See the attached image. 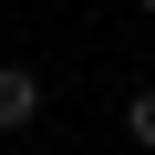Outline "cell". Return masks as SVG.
<instances>
[{"mask_svg":"<svg viewBox=\"0 0 155 155\" xmlns=\"http://www.w3.org/2000/svg\"><path fill=\"white\" fill-rule=\"evenodd\" d=\"M41 104H52V93H41V72H31V62H0V134H31Z\"/></svg>","mask_w":155,"mask_h":155,"instance_id":"1","label":"cell"},{"mask_svg":"<svg viewBox=\"0 0 155 155\" xmlns=\"http://www.w3.org/2000/svg\"><path fill=\"white\" fill-rule=\"evenodd\" d=\"M124 134L155 155V83H134V93H124Z\"/></svg>","mask_w":155,"mask_h":155,"instance_id":"2","label":"cell"},{"mask_svg":"<svg viewBox=\"0 0 155 155\" xmlns=\"http://www.w3.org/2000/svg\"><path fill=\"white\" fill-rule=\"evenodd\" d=\"M134 11H145V21H155V0H134Z\"/></svg>","mask_w":155,"mask_h":155,"instance_id":"3","label":"cell"}]
</instances>
